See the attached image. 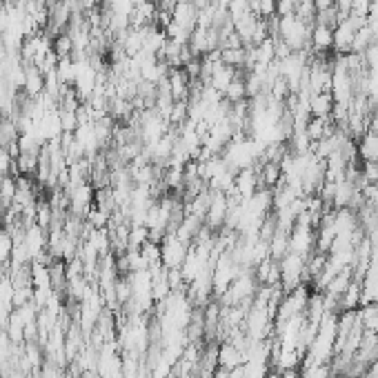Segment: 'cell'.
<instances>
[{
	"mask_svg": "<svg viewBox=\"0 0 378 378\" xmlns=\"http://www.w3.org/2000/svg\"><path fill=\"white\" fill-rule=\"evenodd\" d=\"M309 36H311V25L301 21L299 16H278V38L285 40L291 52H305L309 49Z\"/></svg>",
	"mask_w": 378,
	"mask_h": 378,
	"instance_id": "6da1fadb",
	"label": "cell"
},
{
	"mask_svg": "<svg viewBox=\"0 0 378 378\" xmlns=\"http://www.w3.org/2000/svg\"><path fill=\"white\" fill-rule=\"evenodd\" d=\"M314 7H316V11L332 9L334 7V0H314Z\"/></svg>",
	"mask_w": 378,
	"mask_h": 378,
	"instance_id": "d6986e66",
	"label": "cell"
},
{
	"mask_svg": "<svg viewBox=\"0 0 378 378\" xmlns=\"http://www.w3.org/2000/svg\"><path fill=\"white\" fill-rule=\"evenodd\" d=\"M358 158L360 160H374L378 162V136L372 134V131H367V134H363L358 140Z\"/></svg>",
	"mask_w": 378,
	"mask_h": 378,
	"instance_id": "8fae6325",
	"label": "cell"
},
{
	"mask_svg": "<svg viewBox=\"0 0 378 378\" xmlns=\"http://www.w3.org/2000/svg\"><path fill=\"white\" fill-rule=\"evenodd\" d=\"M23 91L27 98H40L45 94V74L36 67V65H25Z\"/></svg>",
	"mask_w": 378,
	"mask_h": 378,
	"instance_id": "ba28073f",
	"label": "cell"
},
{
	"mask_svg": "<svg viewBox=\"0 0 378 378\" xmlns=\"http://www.w3.org/2000/svg\"><path fill=\"white\" fill-rule=\"evenodd\" d=\"M238 78V70H234V67H229V65H225L223 60L216 65V67L211 70V74H209V80L207 83L216 89V91H221V94H225V89L234 83V80Z\"/></svg>",
	"mask_w": 378,
	"mask_h": 378,
	"instance_id": "52a82bcc",
	"label": "cell"
},
{
	"mask_svg": "<svg viewBox=\"0 0 378 378\" xmlns=\"http://www.w3.org/2000/svg\"><path fill=\"white\" fill-rule=\"evenodd\" d=\"M147 240H150V229L145 225H129V240H127L129 250H140Z\"/></svg>",
	"mask_w": 378,
	"mask_h": 378,
	"instance_id": "9a60e30c",
	"label": "cell"
},
{
	"mask_svg": "<svg viewBox=\"0 0 378 378\" xmlns=\"http://www.w3.org/2000/svg\"><path fill=\"white\" fill-rule=\"evenodd\" d=\"M334 109V96L332 91H318L309 98V113L316 118H330Z\"/></svg>",
	"mask_w": 378,
	"mask_h": 378,
	"instance_id": "30bf717a",
	"label": "cell"
},
{
	"mask_svg": "<svg viewBox=\"0 0 378 378\" xmlns=\"http://www.w3.org/2000/svg\"><path fill=\"white\" fill-rule=\"evenodd\" d=\"M245 58H248V47H225L221 49V60L229 67L245 72Z\"/></svg>",
	"mask_w": 378,
	"mask_h": 378,
	"instance_id": "7c38bea8",
	"label": "cell"
},
{
	"mask_svg": "<svg viewBox=\"0 0 378 378\" xmlns=\"http://www.w3.org/2000/svg\"><path fill=\"white\" fill-rule=\"evenodd\" d=\"M309 49L314 54H332L334 52V29L327 25H311Z\"/></svg>",
	"mask_w": 378,
	"mask_h": 378,
	"instance_id": "5b68a950",
	"label": "cell"
},
{
	"mask_svg": "<svg viewBox=\"0 0 378 378\" xmlns=\"http://www.w3.org/2000/svg\"><path fill=\"white\" fill-rule=\"evenodd\" d=\"M56 76L62 85H74L76 80V60L74 58H60L58 67H56Z\"/></svg>",
	"mask_w": 378,
	"mask_h": 378,
	"instance_id": "5bb4252c",
	"label": "cell"
},
{
	"mask_svg": "<svg viewBox=\"0 0 378 378\" xmlns=\"http://www.w3.org/2000/svg\"><path fill=\"white\" fill-rule=\"evenodd\" d=\"M187 254L189 248L183 240H178L176 234H165V238L160 240V265L165 269H180Z\"/></svg>",
	"mask_w": 378,
	"mask_h": 378,
	"instance_id": "7a4b0ae2",
	"label": "cell"
},
{
	"mask_svg": "<svg viewBox=\"0 0 378 378\" xmlns=\"http://www.w3.org/2000/svg\"><path fill=\"white\" fill-rule=\"evenodd\" d=\"M172 21L191 34V31L199 27V7H196L191 0H178L172 9Z\"/></svg>",
	"mask_w": 378,
	"mask_h": 378,
	"instance_id": "277c9868",
	"label": "cell"
},
{
	"mask_svg": "<svg viewBox=\"0 0 378 378\" xmlns=\"http://www.w3.org/2000/svg\"><path fill=\"white\" fill-rule=\"evenodd\" d=\"M16 176H5L0 178V199H3L5 207H9L16 199Z\"/></svg>",
	"mask_w": 378,
	"mask_h": 378,
	"instance_id": "e0dca14e",
	"label": "cell"
},
{
	"mask_svg": "<svg viewBox=\"0 0 378 378\" xmlns=\"http://www.w3.org/2000/svg\"><path fill=\"white\" fill-rule=\"evenodd\" d=\"M52 49L56 52L58 58H72V56H74V43H72V38H70L67 31H65V34L54 36V45H52Z\"/></svg>",
	"mask_w": 378,
	"mask_h": 378,
	"instance_id": "2e32d148",
	"label": "cell"
},
{
	"mask_svg": "<svg viewBox=\"0 0 378 378\" xmlns=\"http://www.w3.org/2000/svg\"><path fill=\"white\" fill-rule=\"evenodd\" d=\"M245 72H238V78L234 80L232 85H229L223 94V98L229 103V105H236V103H243L248 101V87H245V80H243Z\"/></svg>",
	"mask_w": 378,
	"mask_h": 378,
	"instance_id": "4fadbf2b",
	"label": "cell"
},
{
	"mask_svg": "<svg viewBox=\"0 0 378 378\" xmlns=\"http://www.w3.org/2000/svg\"><path fill=\"white\" fill-rule=\"evenodd\" d=\"M289 252L309 258L316 252V229L305 225H294V229L289 232Z\"/></svg>",
	"mask_w": 378,
	"mask_h": 378,
	"instance_id": "3957f363",
	"label": "cell"
},
{
	"mask_svg": "<svg viewBox=\"0 0 378 378\" xmlns=\"http://www.w3.org/2000/svg\"><path fill=\"white\" fill-rule=\"evenodd\" d=\"M354 34L352 25L348 21H340L334 27V52L332 54H350L352 52V43H354Z\"/></svg>",
	"mask_w": 378,
	"mask_h": 378,
	"instance_id": "9c48e42d",
	"label": "cell"
},
{
	"mask_svg": "<svg viewBox=\"0 0 378 378\" xmlns=\"http://www.w3.org/2000/svg\"><path fill=\"white\" fill-rule=\"evenodd\" d=\"M369 3H372V0H352V9H350V13H354V16H363V18H367V16H369Z\"/></svg>",
	"mask_w": 378,
	"mask_h": 378,
	"instance_id": "ac0fdd59",
	"label": "cell"
},
{
	"mask_svg": "<svg viewBox=\"0 0 378 378\" xmlns=\"http://www.w3.org/2000/svg\"><path fill=\"white\" fill-rule=\"evenodd\" d=\"M243 363H245V356H243V352L236 348L234 343L225 340V343L221 345V348H218V369L234 372V369H238Z\"/></svg>",
	"mask_w": 378,
	"mask_h": 378,
	"instance_id": "8992f818",
	"label": "cell"
},
{
	"mask_svg": "<svg viewBox=\"0 0 378 378\" xmlns=\"http://www.w3.org/2000/svg\"><path fill=\"white\" fill-rule=\"evenodd\" d=\"M369 16L372 18H378V0H372L369 3Z\"/></svg>",
	"mask_w": 378,
	"mask_h": 378,
	"instance_id": "ffe728a7",
	"label": "cell"
}]
</instances>
